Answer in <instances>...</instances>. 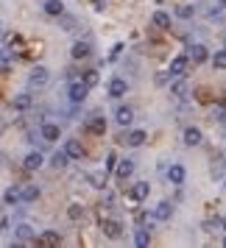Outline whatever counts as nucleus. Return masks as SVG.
<instances>
[{"instance_id":"obj_27","label":"nucleus","mask_w":226,"mask_h":248,"mask_svg":"<svg viewBox=\"0 0 226 248\" xmlns=\"http://www.w3.org/2000/svg\"><path fill=\"white\" fill-rule=\"evenodd\" d=\"M67 154H65V151H59V154H53V159H50V165H53V168L56 170H62V168H67Z\"/></svg>"},{"instance_id":"obj_17","label":"nucleus","mask_w":226,"mask_h":248,"mask_svg":"<svg viewBox=\"0 0 226 248\" xmlns=\"http://www.w3.org/2000/svg\"><path fill=\"white\" fill-rule=\"evenodd\" d=\"M31 95H28V92H20V95H14V101H12V109L14 112H28V109H31Z\"/></svg>"},{"instance_id":"obj_33","label":"nucleus","mask_w":226,"mask_h":248,"mask_svg":"<svg viewBox=\"0 0 226 248\" xmlns=\"http://www.w3.org/2000/svg\"><path fill=\"white\" fill-rule=\"evenodd\" d=\"M179 17H181V20L193 17V9H190V6H181V9H179Z\"/></svg>"},{"instance_id":"obj_31","label":"nucleus","mask_w":226,"mask_h":248,"mask_svg":"<svg viewBox=\"0 0 226 248\" xmlns=\"http://www.w3.org/2000/svg\"><path fill=\"white\" fill-rule=\"evenodd\" d=\"M90 184H92V187H98V190H101L103 184H106V173H90Z\"/></svg>"},{"instance_id":"obj_24","label":"nucleus","mask_w":226,"mask_h":248,"mask_svg":"<svg viewBox=\"0 0 226 248\" xmlns=\"http://www.w3.org/2000/svg\"><path fill=\"white\" fill-rule=\"evenodd\" d=\"M134 246L137 248H148L151 246V234H148L145 229H137L134 232Z\"/></svg>"},{"instance_id":"obj_4","label":"nucleus","mask_w":226,"mask_h":248,"mask_svg":"<svg viewBox=\"0 0 226 248\" xmlns=\"http://www.w3.org/2000/svg\"><path fill=\"white\" fill-rule=\"evenodd\" d=\"M34 246H39V248H59L62 246V234H59V232H42L39 237H34Z\"/></svg>"},{"instance_id":"obj_1","label":"nucleus","mask_w":226,"mask_h":248,"mask_svg":"<svg viewBox=\"0 0 226 248\" xmlns=\"http://www.w3.org/2000/svg\"><path fill=\"white\" fill-rule=\"evenodd\" d=\"M87 95H90V87H87L84 81H73V84L67 87V98L73 103H84L87 101Z\"/></svg>"},{"instance_id":"obj_10","label":"nucleus","mask_w":226,"mask_h":248,"mask_svg":"<svg viewBox=\"0 0 226 248\" xmlns=\"http://www.w3.org/2000/svg\"><path fill=\"white\" fill-rule=\"evenodd\" d=\"M62 151L67 154V159H84V156H87V151H84V145H81L79 140H67Z\"/></svg>"},{"instance_id":"obj_34","label":"nucleus","mask_w":226,"mask_h":248,"mask_svg":"<svg viewBox=\"0 0 226 248\" xmlns=\"http://www.w3.org/2000/svg\"><path fill=\"white\" fill-rule=\"evenodd\" d=\"M114 165H117V156L109 154V156H106V170H114Z\"/></svg>"},{"instance_id":"obj_26","label":"nucleus","mask_w":226,"mask_h":248,"mask_svg":"<svg viewBox=\"0 0 226 248\" xmlns=\"http://www.w3.org/2000/svg\"><path fill=\"white\" fill-rule=\"evenodd\" d=\"M67 217L73 220V223H81V220H84V209H81L79 203H70L67 206Z\"/></svg>"},{"instance_id":"obj_23","label":"nucleus","mask_w":226,"mask_h":248,"mask_svg":"<svg viewBox=\"0 0 226 248\" xmlns=\"http://www.w3.org/2000/svg\"><path fill=\"white\" fill-rule=\"evenodd\" d=\"M39 195H42V192H39V187H36V184H28V187H23V190H20V201H36Z\"/></svg>"},{"instance_id":"obj_12","label":"nucleus","mask_w":226,"mask_h":248,"mask_svg":"<svg viewBox=\"0 0 226 248\" xmlns=\"http://www.w3.org/2000/svg\"><path fill=\"white\" fill-rule=\"evenodd\" d=\"M187 59H190L193 64H204L207 59H210V50L204 45H190V50H187Z\"/></svg>"},{"instance_id":"obj_36","label":"nucleus","mask_w":226,"mask_h":248,"mask_svg":"<svg viewBox=\"0 0 226 248\" xmlns=\"http://www.w3.org/2000/svg\"><path fill=\"white\" fill-rule=\"evenodd\" d=\"M221 246H224V248H226V237H224V243H221Z\"/></svg>"},{"instance_id":"obj_14","label":"nucleus","mask_w":226,"mask_h":248,"mask_svg":"<svg viewBox=\"0 0 226 248\" xmlns=\"http://www.w3.org/2000/svg\"><path fill=\"white\" fill-rule=\"evenodd\" d=\"M45 165V156L39 154V151H31V154H25V159H23V168L25 170H39Z\"/></svg>"},{"instance_id":"obj_40","label":"nucleus","mask_w":226,"mask_h":248,"mask_svg":"<svg viewBox=\"0 0 226 248\" xmlns=\"http://www.w3.org/2000/svg\"><path fill=\"white\" fill-rule=\"evenodd\" d=\"M224 50H226V47H224Z\"/></svg>"},{"instance_id":"obj_39","label":"nucleus","mask_w":226,"mask_h":248,"mask_svg":"<svg viewBox=\"0 0 226 248\" xmlns=\"http://www.w3.org/2000/svg\"><path fill=\"white\" fill-rule=\"evenodd\" d=\"M224 184H226V176H224Z\"/></svg>"},{"instance_id":"obj_16","label":"nucleus","mask_w":226,"mask_h":248,"mask_svg":"<svg viewBox=\"0 0 226 248\" xmlns=\"http://www.w3.org/2000/svg\"><path fill=\"white\" fill-rule=\"evenodd\" d=\"M126 90H129V84H126V78H120V76H114V78L109 81V95H112V98H123Z\"/></svg>"},{"instance_id":"obj_38","label":"nucleus","mask_w":226,"mask_h":248,"mask_svg":"<svg viewBox=\"0 0 226 248\" xmlns=\"http://www.w3.org/2000/svg\"><path fill=\"white\" fill-rule=\"evenodd\" d=\"M221 3H224V6H226V0H221Z\"/></svg>"},{"instance_id":"obj_6","label":"nucleus","mask_w":226,"mask_h":248,"mask_svg":"<svg viewBox=\"0 0 226 248\" xmlns=\"http://www.w3.org/2000/svg\"><path fill=\"white\" fill-rule=\"evenodd\" d=\"M101 229H103V234L112 237V240H117V237L123 234V223H120V220H114V217H103Z\"/></svg>"},{"instance_id":"obj_28","label":"nucleus","mask_w":226,"mask_h":248,"mask_svg":"<svg viewBox=\"0 0 226 248\" xmlns=\"http://www.w3.org/2000/svg\"><path fill=\"white\" fill-rule=\"evenodd\" d=\"M212 64H215V70H226V50H215L212 56Z\"/></svg>"},{"instance_id":"obj_22","label":"nucleus","mask_w":226,"mask_h":248,"mask_svg":"<svg viewBox=\"0 0 226 248\" xmlns=\"http://www.w3.org/2000/svg\"><path fill=\"white\" fill-rule=\"evenodd\" d=\"M45 14L48 17H62V14H65L62 0H45Z\"/></svg>"},{"instance_id":"obj_11","label":"nucleus","mask_w":226,"mask_h":248,"mask_svg":"<svg viewBox=\"0 0 226 248\" xmlns=\"http://www.w3.org/2000/svg\"><path fill=\"white\" fill-rule=\"evenodd\" d=\"M114 120H117L120 128L131 125V120H134V109H131V106H117V109H114Z\"/></svg>"},{"instance_id":"obj_2","label":"nucleus","mask_w":226,"mask_h":248,"mask_svg":"<svg viewBox=\"0 0 226 248\" xmlns=\"http://www.w3.org/2000/svg\"><path fill=\"white\" fill-rule=\"evenodd\" d=\"M48 81H50V73H48V67H42V64L31 67V73H28V87H45Z\"/></svg>"},{"instance_id":"obj_8","label":"nucleus","mask_w":226,"mask_h":248,"mask_svg":"<svg viewBox=\"0 0 226 248\" xmlns=\"http://www.w3.org/2000/svg\"><path fill=\"white\" fill-rule=\"evenodd\" d=\"M181 140H184V145H187V148H195V145H201L204 134H201V128L187 125V128H184V134H181Z\"/></svg>"},{"instance_id":"obj_20","label":"nucleus","mask_w":226,"mask_h":248,"mask_svg":"<svg viewBox=\"0 0 226 248\" xmlns=\"http://www.w3.org/2000/svg\"><path fill=\"white\" fill-rule=\"evenodd\" d=\"M14 237H17V243H31L36 234H34V229H31L28 223H20L17 229H14Z\"/></svg>"},{"instance_id":"obj_15","label":"nucleus","mask_w":226,"mask_h":248,"mask_svg":"<svg viewBox=\"0 0 226 248\" xmlns=\"http://www.w3.org/2000/svg\"><path fill=\"white\" fill-rule=\"evenodd\" d=\"M39 134H42V140H45V142H56L59 137H62V128H59L56 123H42Z\"/></svg>"},{"instance_id":"obj_25","label":"nucleus","mask_w":226,"mask_h":248,"mask_svg":"<svg viewBox=\"0 0 226 248\" xmlns=\"http://www.w3.org/2000/svg\"><path fill=\"white\" fill-rule=\"evenodd\" d=\"M151 20H154V25H157V28H170V23H173L168 12H157Z\"/></svg>"},{"instance_id":"obj_19","label":"nucleus","mask_w":226,"mask_h":248,"mask_svg":"<svg viewBox=\"0 0 226 248\" xmlns=\"http://www.w3.org/2000/svg\"><path fill=\"white\" fill-rule=\"evenodd\" d=\"M170 215H173V206H170V201H159L151 217H154V220H170Z\"/></svg>"},{"instance_id":"obj_35","label":"nucleus","mask_w":226,"mask_h":248,"mask_svg":"<svg viewBox=\"0 0 226 248\" xmlns=\"http://www.w3.org/2000/svg\"><path fill=\"white\" fill-rule=\"evenodd\" d=\"M168 78H170L168 73H159V76H157V84H159V87H165V84H168Z\"/></svg>"},{"instance_id":"obj_5","label":"nucleus","mask_w":226,"mask_h":248,"mask_svg":"<svg viewBox=\"0 0 226 248\" xmlns=\"http://www.w3.org/2000/svg\"><path fill=\"white\" fill-rule=\"evenodd\" d=\"M151 195V184L148 181H137V184H131V190H129V198L134 203H143Z\"/></svg>"},{"instance_id":"obj_18","label":"nucleus","mask_w":226,"mask_h":248,"mask_svg":"<svg viewBox=\"0 0 226 248\" xmlns=\"http://www.w3.org/2000/svg\"><path fill=\"white\" fill-rule=\"evenodd\" d=\"M184 176H187L184 165H170L168 168V181L170 184H184Z\"/></svg>"},{"instance_id":"obj_3","label":"nucleus","mask_w":226,"mask_h":248,"mask_svg":"<svg viewBox=\"0 0 226 248\" xmlns=\"http://www.w3.org/2000/svg\"><path fill=\"white\" fill-rule=\"evenodd\" d=\"M187 67H190V59H187V53H181V56H176L168 64V76H170V78H179V76L187 73Z\"/></svg>"},{"instance_id":"obj_9","label":"nucleus","mask_w":226,"mask_h":248,"mask_svg":"<svg viewBox=\"0 0 226 248\" xmlns=\"http://www.w3.org/2000/svg\"><path fill=\"white\" fill-rule=\"evenodd\" d=\"M90 134H95V137H101V134H106V117L103 114H95V117H90L87 120V125H84Z\"/></svg>"},{"instance_id":"obj_7","label":"nucleus","mask_w":226,"mask_h":248,"mask_svg":"<svg viewBox=\"0 0 226 248\" xmlns=\"http://www.w3.org/2000/svg\"><path fill=\"white\" fill-rule=\"evenodd\" d=\"M70 56L76 59V62L92 56V45L87 42V39H79V42H73V47H70Z\"/></svg>"},{"instance_id":"obj_13","label":"nucleus","mask_w":226,"mask_h":248,"mask_svg":"<svg viewBox=\"0 0 226 248\" xmlns=\"http://www.w3.org/2000/svg\"><path fill=\"white\" fill-rule=\"evenodd\" d=\"M145 140H148V131H145V128H131V131L126 134V142H129L131 148L145 145Z\"/></svg>"},{"instance_id":"obj_21","label":"nucleus","mask_w":226,"mask_h":248,"mask_svg":"<svg viewBox=\"0 0 226 248\" xmlns=\"http://www.w3.org/2000/svg\"><path fill=\"white\" fill-rule=\"evenodd\" d=\"M131 173H134V162H131V159H123V162L114 165V176H117V179H126V176H131Z\"/></svg>"},{"instance_id":"obj_37","label":"nucleus","mask_w":226,"mask_h":248,"mask_svg":"<svg viewBox=\"0 0 226 248\" xmlns=\"http://www.w3.org/2000/svg\"><path fill=\"white\" fill-rule=\"evenodd\" d=\"M224 229H226V217H224Z\"/></svg>"},{"instance_id":"obj_32","label":"nucleus","mask_w":226,"mask_h":248,"mask_svg":"<svg viewBox=\"0 0 226 248\" xmlns=\"http://www.w3.org/2000/svg\"><path fill=\"white\" fill-rule=\"evenodd\" d=\"M184 92H187V81H176V84H173V95H184Z\"/></svg>"},{"instance_id":"obj_29","label":"nucleus","mask_w":226,"mask_h":248,"mask_svg":"<svg viewBox=\"0 0 226 248\" xmlns=\"http://www.w3.org/2000/svg\"><path fill=\"white\" fill-rule=\"evenodd\" d=\"M84 84H87V87H98V81H101V76H98V70H87V73H84Z\"/></svg>"},{"instance_id":"obj_30","label":"nucleus","mask_w":226,"mask_h":248,"mask_svg":"<svg viewBox=\"0 0 226 248\" xmlns=\"http://www.w3.org/2000/svg\"><path fill=\"white\" fill-rule=\"evenodd\" d=\"M3 201L6 203H17L20 201V187H9V190L3 192Z\"/></svg>"}]
</instances>
